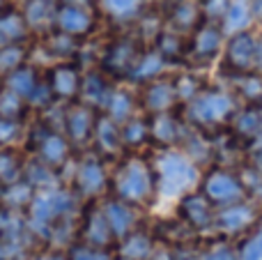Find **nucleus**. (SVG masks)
I'll return each mask as SVG.
<instances>
[{"label":"nucleus","instance_id":"obj_21","mask_svg":"<svg viewBox=\"0 0 262 260\" xmlns=\"http://www.w3.org/2000/svg\"><path fill=\"white\" fill-rule=\"evenodd\" d=\"M39 157L46 166H60L69 157V145L58 134H46L39 141Z\"/></svg>","mask_w":262,"mask_h":260},{"label":"nucleus","instance_id":"obj_42","mask_svg":"<svg viewBox=\"0 0 262 260\" xmlns=\"http://www.w3.org/2000/svg\"><path fill=\"white\" fill-rule=\"evenodd\" d=\"M251 161H253V166L258 170H262V134L260 136L253 138V143H251Z\"/></svg>","mask_w":262,"mask_h":260},{"label":"nucleus","instance_id":"obj_6","mask_svg":"<svg viewBox=\"0 0 262 260\" xmlns=\"http://www.w3.org/2000/svg\"><path fill=\"white\" fill-rule=\"evenodd\" d=\"M92 16L88 9H83L81 5L76 3H64L58 7L55 12V26H58L60 32L69 37H81V35H88L92 30Z\"/></svg>","mask_w":262,"mask_h":260},{"label":"nucleus","instance_id":"obj_16","mask_svg":"<svg viewBox=\"0 0 262 260\" xmlns=\"http://www.w3.org/2000/svg\"><path fill=\"white\" fill-rule=\"evenodd\" d=\"M251 221H253V210L249 205H242V203H232L216 216V226L226 233H237V230L246 228Z\"/></svg>","mask_w":262,"mask_h":260},{"label":"nucleus","instance_id":"obj_32","mask_svg":"<svg viewBox=\"0 0 262 260\" xmlns=\"http://www.w3.org/2000/svg\"><path fill=\"white\" fill-rule=\"evenodd\" d=\"M195 18H198V7H195L193 3H189V0H182V3L177 5V9L172 12V23H175L177 28H182V30L193 26Z\"/></svg>","mask_w":262,"mask_h":260},{"label":"nucleus","instance_id":"obj_36","mask_svg":"<svg viewBox=\"0 0 262 260\" xmlns=\"http://www.w3.org/2000/svg\"><path fill=\"white\" fill-rule=\"evenodd\" d=\"M69 260H113V258L97 247H74Z\"/></svg>","mask_w":262,"mask_h":260},{"label":"nucleus","instance_id":"obj_4","mask_svg":"<svg viewBox=\"0 0 262 260\" xmlns=\"http://www.w3.org/2000/svg\"><path fill=\"white\" fill-rule=\"evenodd\" d=\"M226 62L235 72L262 69V41H258L246 30L235 32L226 46Z\"/></svg>","mask_w":262,"mask_h":260},{"label":"nucleus","instance_id":"obj_48","mask_svg":"<svg viewBox=\"0 0 262 260\" xmlns=\"http://www.w3.org/2000/svg\"><path fill=\"white\" fill-rule=\"evenodd\" d=\"M62 3H76L78 5V3H83V0H62Z\"/></svg>","mask_w":262,"mask_h":260},{"label":"nucleus","instance_id":"obj_11","mask_svg":"<svg viewBox=\"0 0 262 260\" xmlns=\"http://www.w3.org/2000/svg\"><path fill=\"white\" fill-rule=\"evenodd\" d=\"M78 187H81L83 193H99L106 184V173H104V166L99 164V159L90 157L85 159L81 166H78Z\"/></svg>","mask_w":262,"mask_h":260},{"label":"nucleus","instance_id":"obj_18","mask_svg":"<svg viewBox=\"0 0 262 260\" xmlns=\"http://www.w3.org/2000/svg\"><path fill=\"white\" fill-rule=\"evenodd\" d=\"M92 136H95L97 145L106 152H118L120 145H122V132L118 129V122L111 120L108 115H106V118H99L95 122V132H92Z\"/></svg>","mask_w":262,"mask_h":260},{"label":"nucleus","instance_id":"obj_8","mask_svg":"<svg viewBox=\"0 0 262 260\" xmlns=\"http://www.w3.org/2000/svg\"><path fill=\"white\" fill-rule=\"evenodd\" d=\"M95 111L85 104H76L64 113V127L74 143H85L95 132Z\"/></svg>","mask_w":262,"mask_h":260},{"label":"nucleus","instance_id":"obj_24","mask_svg":"<svg viewBox=\"0 0 262 260\" xmlns=\"http://www.w3.org/2000/svg\"><path fill=\"white\" fill-rule=\"evenodd\" d=\"M81 92L83 97H85L90 104L95 106H106L108 104V97H111V90L108 85L104 83V78L97 76V74H90V76H85V81L81 83Z\"/></svg>","mask_w":262,"mask_h":260},{"label":"nucleus","instance_id":"obj_35","mask_svg":"<svg viewBox=\"0 0 262 260\" xmlns=\"http://www.w3.org/2000/svg\"><path fill=\"white\" fill-rule=\"evenodd\" d=\"M239 260H262V228L242 247Z\"/></svg>","mask_w":262,"mask_h":260},{"label":"nucleus","instance_id":"obj_14","mask_svg":"<svg viewBox=\"0 0 262 260\" xmlns=\"http://www.w3.org/2000/svg\"><path fill=\"white\" fill-rule=\"evenodd\" d=\"M177 99V90L172 83H166V81H159V83H152L145 92V106L147 111L152 113H166Z\"/></svg>","mask_w":262,"mask_h":260},{"label":"nucleus","instance_id":"obj_25","mask_svg":"<svg viewBox=\"0 0 262 260\" xmlns=\"http://www.w3.org/2000/svg\"><path fill=\"white\" fill-rule=\"evenodd\" d=\"M149 136H152L154 141L166 143L168 145V143H172L177 136H180V127H177V122L168 113H157L154 122L149 124Z\"/></svg>","mask_w":262,"mask_h":260},{"label":"nucleus","instance_id":"obj_7","mask_svg":"<svg viewBox=\"0 0 262 260\" xmlns=\"http://www.w3.org/2000/svg\"><path fill=\"white\" fill-rule=\"evenodd\" d=\"M72 203L69 193L64 191H44L39 196H35L32 201V221L39 226H46L55 219V216L64 214Z\"/></svg>","mask_w":262,"mask_h":260},{"label":"nucleus","instance_id":"obj_9","mask_svg":"<svg viewBox=\"0 0 262 260\" xmlns=\"http://www.w3.org/2000/svg\"><path fill=\"white\" fill-rule=\"evenodd\" d=\"M136 60H138V51L136 44L131 39H120L111 46V51L104 58V67L108 69L115 76H122V74H131Z\"/></svg>","mask_w":262,"mask_h":260},{"label":"nucleus","instance_id":"obj_12","mask_svg":"<svg viewBox=\"0 0 262 260\" xmlns=\"http://www.w3.org/2000/svg\"><path fill=\"white\" fill-rule=\"evenodd\" d=\"M223 41V30L216 28L214 23H205L203 28H198L193 37V53L200 58H214L221 51Z\"/></svg>","mask_w":262,"mask_h":260},{"label":"nucleus","instance_id":"obj_30","mask_svg":"<svg viewBox=\"0 0 262 260\" xmlns=\"http://www.w3.org/2000/svg\"><path fill=\"white\" fill-rule=\"evenodd\" d=\"M104 9L115 18H131L138 14L143 0H101Z\"/></svg>","mask_w":262,"mask_h":260},{"label":"nucleus","instance_id":"obj_45","mask_svg":"<svg viewBox=\"0 0 262 260\" xmlns=\"http://www.w3.org/2000/svg\"><path fill=\"white\" fill-rule=\"evenodd\" d=\"M152 260H175V258L170 256V251H157L152 256Z\"/></svg>","mask_w":262,"mask_h":260},{"label":"nucleus","instance_id":"obj_19","mask_svg":"<svg viewBox=\"0 0 262 260\" xmlns=\"http://www.w3.org/2000/svg\"><path fill=\"white\" fill-rule=\"evenodd\" d=\"M104 216L108 221V228L115 237H127L131 230V224H134V214H131V210L124 203H120V201L108 203L104 210Z\"/></svg>","mask_w":262,"mask_h":260},{"label":"nucleus","instance_id":"obj_29","mask_svg":"<svg viewBox=\"0 0 262 260\" xmlns=\"http://www.w3.org/2000/svg\"><path fill=\"white\" fill-rule=\"evenodd\" d=\"M23 113V97L12 92L9 88L0 90V115L7 120H16Z\"/></svg>","mask_w":262,"mask_h":260},{"label":"nucleus","instance_id":"obj_23","mask_svg":"<svg viewBox=\"0 0 262 260\" xmlns=\"http://www.w3.org/2000/svg\"><path fill=\"white\" fill-rule=\"evenodd\" d=\"M161 69H163V53L161 51H149V53H145V55H138V60H136L129 76L134 78V81H149V78H154Z\"/></svg>","mask_w":262,"mask_h":260},{"label":"nucleus","instance_id":"obj_40","mask_svg":"<svg viewBox=\"0 0 262 260\" xmlns=\"http://www.w3.org/2000/svg\"><path fill=\"white\" fill-rule=\"evenodd\" d=\"M18 134V124L16 120H7L0 115V145H7L9 141H14Z\"/></svg>","mask_w":262,"mask_h":260},{"label":"nucleus","instance_id":"obj_41","mask_svg":"<svg viewBox=\"0 0 262 260\" xmlns=\"http://www.w3.org/2000/svg\"><path fill=\"white\" fill-rule=\"evenodd\" d=\"M180 46H182V41H180V37L177 35H172V32H163L161 35V53H163V58L166 55H175L177 51H180Z\"/></svg>","mask_w":262,"mask_h":260},{"label":"nucleus","instance_id":"obj_13","mask_svg":"<svg viewBox=\"0 0 262 260\" xmlns=\"http://www.w3.org/2000/svg\"><path fill=\"white\" fill-rule=\"evenodd\" d=\"M251 18H253V12H251V3L249 0H230V5H228L226 14H223V32H228V35H235V32H242L246 30V26L251 23Z\"/></svg>","mask_w":262,"mask_h":260},{"label":"nucleus","instance_id":"obj_1","mask_svg":"<svg viewBox=\"0 0 262 260\" xmlns=\"http://www.w3.org/2000/svg\"><path fill=\"white\" fill-rule=\"evenodd\" d=\"M198 182V168L186 155L166 150L157 159V187L161 196H182Z\"/></svg>","mask_w":262,"mask_h":260},{"label":"nucleus","instance_id":"obj_10","mask_svg":"<svg viewBox=\"0 0 262 260\" xmlns=\"http://www.w3.org/2000/svg\"><path fill=\"white\" fill-rule=\"evenodd\" d=\"M81 90V76H78V69L72 64H58V67L51 72V92L55 97H62V99H72L78 95Z\"/></svg>","mask_w":262,"mask_h":260},{"label":"nucleus","instance_id":"obj_27","mask_svg":"<svg viewBox=\"0 0 262 260\" xmlns=\"http://www.w3.org/2000/svg\"><path fill=\"white\" fill-rule=\"evenodd\" d=\"M122 256L127 260H145L152 256V244H149V237L143 233H134L129 235V240L122 247Z\"/></svg>","mask_w":262,"mask_h":260},{"label":"nucleus","instance_id":"obj_46","mask_svg":"<svg viewBox=\"0 0 262 260\" xmlns=\"http://www.w3.org/2000/svg\"><path fill=\"white\" fill-rule=\"evenodd\" d=\"M182 253H184V256H180V258H175V260H200L193 251H182Z\"/></svg>","mask_w":262,"mask_h":260},{"label":"nucleus","instance_id":"obj_38","mask_svg":"<svg viewBox=\"0 0 262 260\" xmlns=\"http://www.w3.org/2000/svg\"><path fill=\"white\" fill-rule=\"evenodd\" d=\"M239 88H242V92H244L249 99H258V97H262V78L260 76L249 74V76H244L239 81Z\"/></svg>","mask_w":262,"mask_h":260},{"label":"nucleus","instance_id":"obj_2","mask_svg":"<svg viewBox=\"0 0 262 260\" xmlns=\"http://www.w3.org/2000/svg\"><path fill=\"white\" fill-rule=\"evenodd\" d=\"M232 111H235V99L228 92H198L189 104V120L200 127H209L228 120Z\"/></svg>","mask_w":262,"mask_h":260},{"label":"nucleus","instance_id":"obj_26","mask_svg":"<svg viewBox=\"0 0 262 260\" xmlns=\"http://www.w3.org/2000/svg\"><path fill=\"white\" fill-rule=\"evenodd\" d=\"M235 132L244 138H255L262 134V111L258 109H246L237 115L235 120Z\"/></svg>","mask_w":262,"mask_h":260},{"label":"nucleus","instance_id":"obj_43","mask_svg":"<svg viewBox=\"0 0 262 260\" xmlns=\"http://www.w3.org/2000/svg\"><path fill=\"white\" fill-rule=\"evenodd\" d=\"M205 260H239V256H235L228 247H219V249H214V251H209Z\"/></svg>","mask_w":262,"mask_h":260},{"label":"nucleus","instance_id":"obj_47","mask_svg":"<svg viewBox=\"0 0 262 260\" xmlns=\"http://www.w3.org/2000/svg\"><path fill=\"white\" fill-rule=\"evenodd\" d=\"M39 260H62V258H58V256H44V258H39Z\"/></svg>","mask_w":262,"mask_h":260},{"label":"nucleus","instance_id":"obj_15","mask_svg":"<svg viewBox=\"0 0 262 260\" xmlns=\"http://www.w3.org/2000/svg\"><path fill=\"white\" fill-rule=\"evenodd\" d=\"M37 74L32 67H23V64H18V67H14L12 72L7 74V78H5V88H9L12 92H16L18 97H23V99H30L32 92L37 90Z\"/></svg>","mask_w":262,"mask_h":260},{"label":"nucleus","instance_id":"obj_3","mask_svg":"<svg viewBox=\"0 0 262 260\" xmlns=\"http://www.w3.org/2000/svg\"><path fill=\"white\" fill-rule=\"evenodd\" d=\"M154 187V178L152 170L145 161L140 159H129L122 168L118 170V178H115V191L122 201L129 203H138L152 193Z\"/></svg>","mask_w":262,"mask_h":260},{"label":"nucleus","instance_id":"obj_44","mask_svg":"<svg viewBox=\"0 0 262 260\" xmlns=\"http://www.w3.org/2000/svg\"><path fill=\"white\" fill-rule=\"evenodd\" d=\"M251 12H253V16L262 18V0H251Z\"/></svg>","mask_w":262,"mask_h":260},{"label":"nucleus","instance_id":"obj_22","mask_svg":"<svg viewBox=\"0 0 262 260\" xmlns=\"http://www.w3.org/2000/svg\"><path fill=\"white\" fill-rule=\"evenodd\" d=\"M26 18L18 12H3L0 14V46L5 44H16L26 35Z\"/></svg>","mask_w":262,"mask_h":260},{"label":"nucleus","instance_id":"obj_17","mask_svg":"<svg viewBox=\"0 0 262 260\" xmlns=\"http://www.w3.org/2000/svg\"><path fill=\"white\" fill-rule=\"evenodd\" d=\"M58 0H28L23 18L30 28H44L46 23H55Z\"/></svg>","mask_w":262,"mask_h":260},{"label":"nucleus","instance_id":"obj_33","mask_svg":"<svg viewBox=\"0 0 262 260\" xmlns=\"http://www.w3.org/2000/svg\"><path fill=\"white\" fill-rule=\"evenodd\" d=\"M23 55H26V51L16 44L0 46V69L3 72H12L14 67H18L23 62Z\"/></svg>","mask_w":262,"mask_h":260},{"label":"nucleus","instance_id":"obj_20","mask_svg":"<svg viewBox=\"0 0 262 260\" xmlns=\"http://www.w3.org/2000/svg\"><path fill=\"white\" fill-rule=\"evenodd\" d=\"M182 214H184L186 224L193 228H205L212 224V212H209V201L203 196H186L182 201Z\"/></svg>","mask_w":262,"mask_h":260},{"label":"nucleus","instance_id":"obj_39","mask_svg":"<svg viewBox=\"0 0 262 260\" xmlns=\"http://www.w3.org/2000/svg\"><path fill=\"white\" fill-rule=\"evenodd\" d=\"M177 90V97H186V99H193L195 95H198V81H195L193 76H182L180 83L175 85Z\"/></svg>","mask_w":262,"mask_h":260},{"label":"nucleus","instance_id":"obj_31","mask_svg":"<svg viewBox=\"0 0 262 260\" xmlns=\"http://www.w3.org/2000/svg\"><path fill=\"white\" fill-rule=\"evenodd\" d=\"M21 175V164H18L16 155L9 150L0 152V184H12Z\"/></svg>","mask_w":262,"mask_h":260},{"label":"nucleus","instance_id":"obj_34","mask_svg":"<svg viewBox=\"0 0 262 260\" xmlns=\"http://www.w3.org/2000/svg\"><path fill=\"white\" fill-rule=\"evenodd\" d=\"M149 136V127L140 120H129L127 127L122 129V143H131V145H140L145 138Z\"/></svg>","mask_w":262,"mask_h":260},{"label":"nucleus","instance_id":"obj_37","mask_svg":"<svg viewBox=\"0 0 262 260\" xmlns=\"http://www.w3.org/2000/svg\"><path fill=\"white\" fill-rule=\"evenodd\" d=\"M228 5H230V0H205L203 3V14L209 18V21H219V18H223Z\"/></svg>","mask_w":262,"mask_h":260},{"label":"nucleus","instance_id":"obj_28","mask_svg":"<svg viewBox=\"0 0 262 260\" xmlns=\"http://www.w3.org/2000/svg\"><path fill=\"white\" fill-rule=\"evenodd\" d=\"M108 118L115 120V122H124V120H129L131 115V109H134V104H131V97L127 92H111L108 97Z\"/></svg>","mask_w":262,"mask_h":260},{"label":"nucleus","instance_id":"obj_5","mask_svg":"<svg viewBox=\"0 0 262 260\" xmlns=\"http://www.w3.org/2000/svg\"><path fill=\"white\" fill-rule=\"evenodd\" d=\"M205 196L212 203H221V205H232L239 203L244 196V184L235 178V175L226 173V170H214L205 180Z\"/></svg>","mask_w":262,"mask_h":260}]
</instances>
